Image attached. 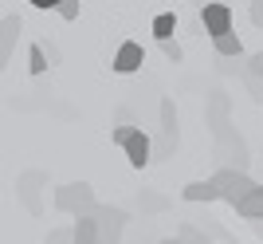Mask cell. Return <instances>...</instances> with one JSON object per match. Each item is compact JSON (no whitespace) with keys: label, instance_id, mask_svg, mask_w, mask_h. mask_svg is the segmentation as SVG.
<instances>
[{"label":"cell","instance_id":"obj_1","mask_svg":"<svg viewBox=\"0 0 263 244\" xmlns=\"http://www.w3.org/2000/svg\"><path fill=\"white\" fill-rule=\"evenodd\" d=\"M212 185L220 189V201H228L232 209H236V205H240V201L255 189V181H252V173H248V169H228V166H220L216 173H212Z\"/></svg>","mask_w":263,"mask_h":244},{"label":"cell","instance_id":"obj_2","mask_svg":"<svg viewBox=\"0 0 263 244\" xmlns=\"http://www.w3.org/2000/svg\"><path fill=\"white\" fill-rule=\"evenodd\" d=\"M95 189L87 181H71V185H59L55 189V209L59 213H71V217H83V213H95Z\"/></svg>","mask_w":263,"mask_h":244},{"label":"cell","instance_id":"obj_3","mask_svg":"<svg viewBox=\"0 0 263 244\" xmlns=\"http://www.w3.org/2000/svg\"><path fill=\"white\" fill-rule=\"evenodd\" d=\"M95 217H99V244H122L130 213L118 205H95Z\"/></svg>","mask_w":263,"mask_h":244},{"label":"cell","instance_id":"obj_4","mask_svg":"<svg viewBox=\"0 0 263 244\" xmlns=\"http://www.w3.org/2000/svg\"><path fill=\"white\" fill-rule=\"evenodd\" d=\"M200 28L209 36H224L236 32V20H232V4L224 0H212V4H200Z\"/></svg>","mask_w":263,"mask_h":244},{"label":"cell","instance_id":"obj_5","mask_svg":"<svg viewBox=\"0 0 263 244\" xmlns=\"http://www.w3.org/2000/svg\"><path fill=\"white\" fill-rule=\"evenodd\" d=\"M122 150H126V158H130L134 169H145L149 162H154V142H149V134H145L142 126H130V134H126Z\"/></svg>","mask_w":263,"mask_h":244},{"label":"cell","instance_id":"obj_6","mask_svg":"<svg viewBox=\"0 0 263 244\" xmlns=\"http://www.w3.org/2000/svg\"><path fill=\"white\" fill-rule=\"evenodd\" d=\"M161 138H157V146H154V158H169L177 150V107H173V99H161Z\"/></svg>","mask_w":263,"mask_h":244},{"label":"cell","instance_id":"obj_7","mask_svg":"<svg viewBox=\"0 0 263 244\" xmlns=\"http://www.w3.org/2000/svg\"><path fill=\"white\" fill-rule=\"evenodd\" d=\"M40 185H47V173L44 169H28V173H20L16 178V193H20V201L28 205V213H44V205H40Z\"/></svg>","mask_w":263,"mask_h":244},{"label":"cell","instance_id":"obj_8","mask_svg":"<svg viewBox=\"0 0 263 244\" xmlns=\"http://www.w3.org/2000/svg\"><path fill=\"white\" fill-rule=\"evenodd\" d=\"M216 142H220V162H224L228 169H248V162H252V158H248V146H243L240 134L224 130Z\"/></svg>","mask_w":263,"mask_h":244},{"label":"cell","instance_id":"obj_9","mask_svg":"<svg viewBox=\"0 0 263 244\" xmlns=\"http://www.w3.org/2000/svg\"><path fill=\"white\" fill-rule=\"evenodd\" d=\"M142 63H145V47L138 44V40H122L110 67H114L118 75H134V71H142Z\"/></svg>","mask_w":263,"mask_h":244},{"label":"cell","instance_id":"obj_10","mask_svg":"<svg viewBox=\"0 0 263 244\" xmlns=\"http://www.w3.org/2000/svg\"><path fill=\"white\" fill-rule=\"evenodd\" d=\"M20 32H24V20H20V16H4V20H0V71H4V67L12 63V56H16Z\"/></svg>","mask_w":263,"mask_h":244},{"label":"cell","instance_id":"obj_11","mask_svg":"<svg viewBox=\"0 0 263 244\" xmlns=\"http://www.w3.org/2000/svg\"><path fill=\"white\" fill-rule=\"evenodd\" d=\"M209 122H212V134H216V138L232 126L228 122V95H224V91H212L209 95Z\"/></svg>","mask_w":263,"mask_h":244},{"label":"cell","instance_id":"obj_12","mask_svg":"<svg viewBox=\"0 0 263 244\" xmlns=\"http://www.w3.org/2000/svg\"><path fill=\"white\" fill-rule=\"evenodd\" d=\"M212 51L220 59H243V40L236 32H224V36H212Z\"/></svg>","mask_w":263,"mask_h":244},{"label":"cell","instance_id":"obj_13","mask_svg":"<svg viewBox=\"0 0 263 244\" xmlns=\"http://www.w3.org/2000/svg\"><path fill=\"white\" fill-rule=\"evenodd\" d=\"M181 197L193 201V205H200V201H220V189L212 185V178L209 181H189V185L181 189Z\"/></svg>","mask_w":263,"mask_h":244},{"label":"cell","instance_id":"obj_14","mask_svg":"<svg viewBox=\"0 0 263 244\" xmlns=\"http://www.w3.org/2000/svg\"><path fill=\"white\" fill-rule=\"evenodd\" d=\"M75 244H99V217L95 213L75 217Z\"/></svg>","mask_w":263,"mask_h":244},{"label":"cell","instance_id":"obj_15","mask_svg":"<svg viewBox=\"0 0 263 244\" xmlns=\"http://www.w3.org/2000/svg\"><path fill=\"white\" fill-rule=\"evenodd\" d=\"M236 213H240V217H248V221H263V185H255L252 193L236 205Z\"/></svg>","mask_w":263,"mask_h":244},{"label":"cell","instance_id":"obj_16","mask_svg":"<svg viewBox=\"0 0 263 244\" xmlns=\"http://www.w3.org/2000/svg\"><path fill=\"white\" fill-rule=\"evenodd\" d=\"M154 40L161 44V40H173V32H177V12H161V16H154Z\"/></svg>","mask_w":263,"mask_h":244},{"label":"cell","instance_id":"obj_17","mask_svg":"<svg viewBox=\"0 0 263 244\" xmlns=\"http://www.w3.org/2000/svg\"><path fill=\"white\" fill-rule=\"evenodd\" d=\"M47 67H51V59H47L44 44H32L28 47V71H32V75H44Z\"/></svg>","mask_w":263,"mask_h":244},{"label":"cell","instance_id":"obj_18","mask_svg":"<svg viewBox=\"0 0 263 244\" xmlns=\"http://www.w3.org/2000/svg\"><path fill=\"white\" fill-rule=\"evenodd\" d=\"M177 240H181V244H209V236H204V233H197V229H193V224H181V229H177Z\"/></svg>","mask_w":263,"mask_h":244},{"label":"cell","instance_id":"obj_19","mask_svg":"<svg viewBox=\"0 0 263 244\" xmlns=\"http://www.w3.org/2000/svg\"><path fill=\"white\" fill-rule=\"evenodd\" d=\"M138 205H142L145 213H161L165 205H169V201H165V197H157V193H142V197H138Z\"/></svg>","mask_w":263,"mask_h":244},{"label":"cell","instance_id":"obj_20","mask_svg":"<svg viewBox=\"0 0 263 244\" xmlns=\"http://www.w3.org/2000/svg\"><path fill=\"white\" fill-rule=\"evenodd\" d=\"M59 16H63V20H79V12H83V0H63V4H59Z\"/></svg>","mask_w":263,"mask_h":244},{"label":"cell","instance_id":"obj_21","mask_svg":"<svg viewBox=\"0 0 263 244\" xmlns=\"http://www.w3.org/2000/svg\"><path fill=\"white\" fill-rule=\"evenodd\" d=\"M161 51H165V59H169V63H181V59H185V51H181V44H177V40H161Z\"/></svg>","mask_w":263,"mask_h":244},{"label":"cell","instance_id":"obj_22","mask_svg":"<svg viewBox=\"0 0 263 244\" xmlns=\"http://www.w3.org/2000/svg\"><path fill=\"white\" fill-rule=\"evenodd\" d=\"M248 16H252V24H255V28H263V0H252Z\"/></svg>","mask_w":263,"mask_h":244},{"label":"cell","instance_id":"obj_23","mask_svg":"<svg viewBox=\"0 0 263 244\" xmlns=\"http://www.w3.org/2000/svg\"><path fill=\"white\" fill-rule=\"evenodd\" d=\"M28 4H32V8H40V12H55L63 0H28Z\"/></svg>","mask_w":263,"mask_h":244},{"label":"cell","instance_id":"obj_24","mask_svg":"<svg viewBox=\"0 0 263 244\" xmlns=\"http://www.w3.org/2000/svg\"><path fill=\"white\" fill-rule=\"evenodd\" d=\"M248 67H252L255 75H259V79H263V51H255V56H252V59H248Z\"/></svg>","mask_w":263,"mask_h":244},{"label":"cell","instance_id":"obj_25","mask_svg":"<svg viewBox=\"0 0 263 244\" xmlns=\"http://www.w3.org/2000/svg\"><path fill=\"white\" fill-rule=\"evenodd\" d=\"M44 51H47V59H51V63H59V47H55V44H44Z\"/></svg>","mask_w":263,"mask_h":244},{"label":"cell","instance_id":"obj_26","mask_svg":"<svg viewBox=\"0 0 263 244\" xmlns=\"http://www.w3.org/2000/svg\"><path fill=\"white\" fill-rule=\"evenodd\" d=\"M157 244H181V240H177V236H173V240H157Z\"/></svg>","mask_w":263,"mask_h":244},{"label":"cell","instance_id":"obj_27","mask_svg":"<svg viewBox=\"0 0 263 244\" xmlns=\"http://www.w3.org/2000/svg\"><path fill=\"white\" fill-rule=\"evenodd\" d=\"M200 4H212V0H200ZM224 4H232V0H224Z\"/></svg>","mask_w":263,"mask_h":244}]
</instances>
